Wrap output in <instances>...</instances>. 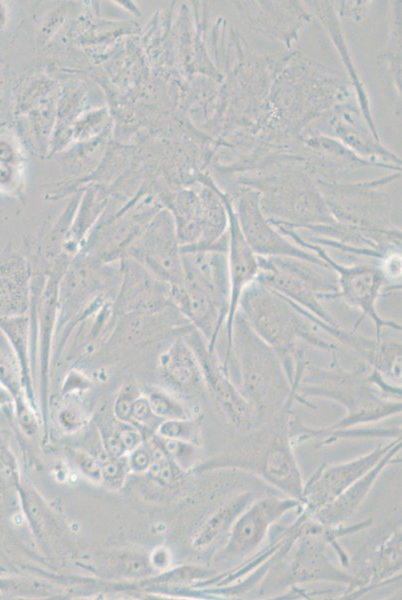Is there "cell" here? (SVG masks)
Returning <instances> with one entry per match:
<instances>
[{"label": "cell", "mask_w": 402, "mask_h": 600, "mask_svg": "<svg viewBox=\"0 0 402 600\" xmlns=\"http://www.w3.org/2000/svg\"><path fill=\"white\" fill-rule=\"evenodd\" d=\"M353 95L351 82L343 74L291 51L272 82L266 121L257 137L280 145L301 142L306 127Z\"/></svg>", "instance_id": "obj_1"}, {"label": "cell", "mask_w": 402, "mask_h": 600, "mask_svg": "<svg viewBox=\"0 0 402 600\" xmlns=\"http://www.w3.org/2000/svg\"><path fill=\"white\" fill-rule=\"evenodd\" d=\"M399 447L400 443L394 446L372 469L355 481L339 496L320 508L317 513L319 521L327 525H332L348 518L365 497L378 474L387 463V460Z\"/></svg>", "instance_id": "obj_25"}, {"label": "cell", "mask_w": 402, "mask_h": 600, "mask_svg": "<svg viewBox=\"0 0 402 600\" xmlns=\"http://www.w3.org/2000/svg\"><path fill=\"white\" fill-rule=\"evenodd\" d=\"M232 365L234 383L253 413H278L295 399L305 403L291 384L277 352L252 330L240 312L233 322L228 369Z\"/></svg>", "instance_id": "obj_6"}, {"label": "cell", "mask_w": 402, "mask_h": 600, "mask_svg": "<svg viewBox=\"0 0 402 600\" xmlns=\"http://www.w3.org/2000/svg\"><path fill=\"white\" fill-rule=\"evenodd\" d=\"M153 565L163 567L168 562V554L166 551L158 549L152 556Z\"/></svg>", "instance_id": "obj_46"}, {"label": "cell", "mask_w": 402, "mask_h": 600, "mask_svg": "<svg viewBox=\"0 0 402 600\" xmlns=\"http://www.w3.org/2000/svg\"><path fill=\"white\" fill-rule=\"evenodd\" d=\"M256 281L302 307L320 321L339 327L323 300L338 298L334 271L326 265L290 257H258Z\"/></svg>", "instance_id": "obj_8"}, {"label": "cell", "mask_w": 402, "mask_h": 600, "mask_svg": "<svg viewBox=\"0 0 402 600\" xmlns=\"http://www.w3.org/2000/svg\"><path fill=\"white\" fill-rule=\"evenodd\" d=\"M398 443L397 440L356 460L319 469L303 488L302 498L319 510L372 469Z\"/></svg>", "instance_id": "obj_20"}, {"label": "cell", "mask_w": 402, "mask_h": 600, "mask_svg": "<svg viewBox=\"0 0 402 600\" xmlns=\"http://www.w3.org/2000/svg\"><path fill=\"white\" fill-rule=\"evenodd\" d=\"M0 386L14 400L26 395L18 363L10 347L8 350L0 347Z\"/></svg>", "instance_id": "obj_33"}, {"label": "cell", "mask_w": 402, "mask_h": 600, "mask_svg": "<svg viewBox=\"0 0 402 600\" xmlns=\"http://www.w3.org/2000/svg\"><path fill=\"white\" fill-rule=\"evenodd\" d=\"M224 201L229 218L227 260L230 297L228 313L223 328L225 331V351L224 357L221 358V360L225 369L228 370L232 345L233 322L238 312L239 299L243 291L256 280L259 272V260L258 256L249 247L240 231L232 200L226 192H224Z\"/></svg>", "instance_id": "obj_15"}, {"label": "cell", "mask_w": 402, "mask_h": 600, "mask_svg": "<svg viewBox=\"0 0 402 600\" xmlns=\"http://www.w3.org/2000/svg\"><path fill=\"white\" fill-rule=\"evenodd\" d=\"M0 331L7 341L18 363L24 391L32 397V369L34 366L31 345V327L29 314L23 316L0 318Z\"/></svg>", "instance_id": "obj_26"}, {"label": "cell", "mask_w": 402, "mask_h": 600, "mask_svg": "<svg viewBox=\"0 0 402 600\" xmlns=\"http://www.w3.org/2000/svg\"><path fill=\"white\" fill-rule=\"evenodd\" d=\"M104 446L106 453L113 458L122 457L126 453L117 431L104 434Z\"/></svg>", "instance_id": "obj_44"}, {"label": "cell", "mask_w": 402, "mask_h": 600, "mask_svg": "<svg viewBox=\"0 0 402 600\" xmlns=\"http://www.w3.org/2000/svg\"><path fill=\"white\" fill-rule=\"evenodd\" d=\"M127 470L128 462L122 457H109L101 464L102 479L110 484H121Z\"/></svg>", "instance_id": "obj_40"}, {"label": "cell", "mask_w": 402, "mask_h": 600, "mask_svg": "<svg viewBox=\"0 0 402 600\" xmlns=\"http://www.w3.org/2000/svg\"><path fill=\"white\" fill-rule=\"evenodd\" d=\"M380 272L388 284L401 286V250H392L386 253L377 264Z\"/></svg>", "instance_id": "obj_37"}, {"label": "cell", "mask_w": 402, "mask_h": 600, "mask_svg": "<svg viewBox=\"0 0 402 600\" xmlns=\"http://www.w3.org/2000/svg\"><path fill=\"white\" fill-rule=\"evenodd\" d=\"M181 254L183 281L210 294L227 317L230 297L227 252L194 250Z\"/></svg>", "instance_id": "obj_22"}, {"label": "cell", "mask_w": 402, "mask_h": 600, "mask_svg": "<svg viewBox=\"0 0 402 600\" xmlns=\"http://www.w3.org/2000/svg\"><path fill=\"white\" fill-rule=\"evenodd\" d=\"M303 3L310 11L312 16L314 15L321 22V24L325 27L326 31L330 35V38L334 43L338 54L345 65L348 76L347 78L351 82L355 97L363 114V117L367 122L373 135L376 138L380 139L379 133L376 128V124L371 113L367 90L364 84L362 83L357 73V70L353 64L351 54L345 41V37L341 28L339 18L335 11L333 1H304Z\"/></svg>", "instance_id": "obj_24"}, {"label": "cell", "mask_w": 402, "mask_h": 600, "mask_svg": "<svg viewBox=\"0 0 402 600\" xmlns=\"http://www.w3.org/2000/svg\"><path fill=\"white\" fill-rule=\"evenodd\" d=\"M159 443L167 453V455L178 465L185 467L193 454V446L191 443L184 441L164 438L159 436Z\"/></svg>", "instance_id": "obj_38"}, {"label": "cell", "mask_w": 402, "mask_h": 600, "mask_svg": "<svg viewBox=\"0 0 402 600\" xmlns=\"http://www.w3.org/2000/svg\"><path fill=\"white\" fill-rule=\"evenodd\" d=\"M163 421L151 409L146 396L142 393L133 403L131 409V423H135L143 428H155L157 430Z\"/></svg>", "instance_id": "obj_36"}, {"label": "cell", "mask_w": 402, "mask_h": 600, "mask_svg": "<svg viewBox=\"0 0 402 600\" xmlns=\"http://www.w3.org/2000/svg\"><path fill=\"white\" fill-rule=\"evenodd\" d=\"M401 341L381 338L368 367L390 385L401 387Z\"/></svg>", "instance_id": "obj_31"}, {"label": "cell", "mask_w": 402, "mask_h": 600, "mask_svg": "<svg viewBox=\"0 0 402 600\" xmlns=\"http://www.w3.org/2000/svg\"><path fill=\"white\" fill-rule=\"evenodd\" d=\"M10 395L0 386V405L9 401Z\"/></svg>", "instance_id": "obj_47"}, {"label": "cell", "mask_w": 402, "mask_h": 600, "mask_svg": "<svg viewBox=\"0 0 402 600\" xmlns=\"http://www.w3.org/2000/svg\"><path fill=\"white\" fill-rule=\"evenodd\" d=\"M169 204L180 246L197 243L203 228L202 204L198 192L182 189L171 197Z\"/></svg>", "instance_id": "obj_27"}, {"label": "cell", "mask_w": 402, "mask_h": 600, "mask_svg": "<svg viewBox=\"0 0 402 600\" xmlns=\"http://www.w3.org/2000/svg\"><path fill=\"white\" fill-rule=\"evenodd\" d=\"M124 258L133 259L166 284H182V254L171 214L161 212L148 223Z\"/></svg>", "instance_id": "obj_12"}, {"label": "cell", "mask_w": 402, "mask_h": 600, "mask_svg": "<svg viewBox=\"0 0 402 600\" xmlns=\"http://www.w3.org/2000/svg\"><path fill=\"white\" fill-rule=\"evenodd\" d=\"M312 135L334 138L360 157L401 172V159L373 135L355 95L313 121L303 130L301 137Z\"/></svg>", "instance_id": "obj_10"}, {"label": "cell", "mask_w": 402, "mask_h": 600, "mask_svg": "<svg viewBox=\"0 0 402 600\" xmlns=\"http://www.w3.org/2000/svg\"><path fill=\"white\" fill-rule=\"evenodd\" d=\"M249 501L250 496L244 494L218 508L197 531L192 543L194 548L202 549L212 543L235 522Z\"/></svg>", "instance_id": "obj_29"}, {"label": "cell", "mask_w": 402, "mask_h": 600, "mask_svg": "<svg viewBox=\"0 0 402 600\" xmlns=\"http://www.w3.org/2000/svg\"><path fill=\"white\" fill-rule=\"evenodd\" d=\"M152 411L163 420L190 418V410L185 402L166 389L148 387L143 393Z\"/></svg>", "instance_id": "obj_32"}, {"label": "cell", "mask_w": 402, "mask_h": 600, "mask_svg": "<svg viewBox=\"0 0 402 600\" xmlns=\"http://www.w3.org/2000/svg\"><path fill=\"white\" fill-rule=\"evenodd\" d=\"M239 17L255 33L290 49L313 16L300 1H233Z\"/></svg>", "instance_id": "obj_14"}, {"label": "cell", "mask_w": 402, "mask_h": 600, "mask_svg": "<svg viewBox=\"0 0 402 600\" xmlns=\"http://www.w3.org/2000/svg\"><path fill=\"white\" fill-rule=\"evenodd\" d=\"M333 3L338 17L359 22L367 14L372 1H333Z\"/></svg>", "instance_id": "obj_39"}, {"label": "cell", "mask_w": 402, "mask_h": 600, "mask_svg": "<svg viewBox=\"0 0 402 600\" xmlns=\"http://www.w3.org/2000/svg\"><path fill=\"white\" fill-rule=\"evenodd\" d=\"M120 281L114 299L118 317L128 314H152L171 306L166 284L131 258L119 261Z\"/></svg>", "instance_id": "obj_16"}, {"label": "cell", "mask_w": 402, "mask_h": 600, "mask_svg": "<svg viewBox=\"0 0 402 600\" xmlns=\"http://www.w3.org/2000/svg\"><path fill=\"white\" fill-rule=\"evenodd\" d=\"M141 394V390L132 382L122 385L113 404L114 416L119 421L130 424L132 405Z\"/></svg>", "instance_id": "obj_35"}, {"label": "cell", "mask_w": 402, "mask_h": 600, "mask_svg": "<svg viewBox=\"0 0 402 600\" xmlns=\"http://www.w3.org/2000/svg\"><path fill=\"white\" fill-rule=\"evenodd\" d=\"M230 198L240 231L258 257H290L326 265L314 253L284 236L265 217L259 204L258 192L239 189Z\"/></svg>", "instance_id": "obj_11"}, {"label": "cell", "mask_w": 402, "mask_h": 600, "mask_svg": "<svg viewBox=\"0 0 402 600\" xmlns=\"http://www.w3.org/2000/svg\"><path fill=\"white\" fill-rule=\"evenodd\" d=\"M129 469L134 472H146L149 469L151 463V454L149 449L139 446L130 452V456L127 460Z\"/></svg>", "instance_id": "obj_42"}, {"label": "cell", "mask_w": 402, "mask_h": 600, "mask_svg": "<svg viewBox=\"0 0 402 600\" xmlns=\"http://www.w3.org/2000/svg\"><path fill=\"white\" fill-rule=\"evenodd\" d=\"M330 357L328 367L307 361L296 391L302 399L307 395L325 397L345 406L347 416L333 428L375 421L401 411V387L386 383L369 367L343 369L337 354Z\"/></svg>", "instance_id": "obj_5"}, {"label": "cell", "mask_w": 402, "mask_h": 600, "mask_svg": "<svg viewBox=\"0 0 402 600\" xmlns=\"http://www.w3.org/2000/svg\"><path fill=\"white\" fill-rule=\"evenodd\" d=\"M401 172L357 182L316 181L335 222L356 229L386 251L401 249V229L392 219V200L383 189Z\"/></svg>", "instance_id": "obj_7"}, {"label": "cell", "mask_w": 402, "mask_h": 600, "mask_svg": "<svg viewBox=\"0 0 402 600\" xmlns=\"http://www.w3.org/2000/svg\"><path fill=\"white\" fill-rule=\"evenodd\" d=\"M200 423L198 419H170L163 420L157 428L160 437L176 439L187 443L196 444L199 439Z\"/></svg>", "instance_id": "obj_34"}, {"label": "cell", "mask_w": 402, "mask_h": 600, "mask_svg": "<svg viewBox=\"0 0 402 600\" xmlns=\"http://www.w3.org/2000/svg\"><path fill=\"white\" fill-rule=\"evenodd\" d=\"M302 139L305 155L304 169L316 181L341 182V179L347 175L367 167L394 171L386 165L360 157L334 138L312 135Z\"/></svg>", "instance_id": "obj_18"}, {"label": "cell", "mask_w": 402, "mask_h": 600, "mask_svg": "<svg viewBox=\"0 0 402 600\" xmlns=\"http://www.w3.org/2000/svg\"><path fill=\"white\" fill-rule=\"evenodd\" d=\"M263 459V475L295 498H302L303 486L296 462L285 443H273Z\"/></svg>", "instance_id": "obj_28"}, {"label": "cell", "mask_w": 402, "mask_h": 600, "mask_svg": "<svg viewBox=\"0 0 402 600\" xmlns=\"http://www.w3.org/2000/svg\"><path fill=\"white\" fill-rule=\"evenodd\" d=\"M117 433L126 452H131L139 447L142 443V436L136 427L126 425L125 427L117 430Z\"/></svg>", "instance_id": "obj_43"}, {"label": "cell", "mask_w": 402, "mask_h": 600, "mask_svg": "<svg viewBox=\"0 0 402 600\" xmlns=\"http://www.w3.org/2000/svg\"><path fill=\"white\" fill-rule=\"evenodd\" d=\"M194 328L174 307L152 314H128L118 317L107 345L137 347L158 340L183 337Z\"/></svg>", "instance_id": "obj_17"}, {"label": "cell", "mask_w": 402, "mask_h": 600, "mask_svg": "<svg viewBox=\"0 0 402 600\" xmlns=\"http://www.w3.org/2000/svg\"><path fill=\"white\" fill-rule=\"evenodd\" d=\"M33 268L21 254L0 261V318L29 314L32 301Z\"/></svg>", "instance_id": "obj_23"}, {"label": "cell", "mask_w": 402, "mask_h": 600, "mask_svg": "<svg viewBox=\"0 0 402 600\" xmlns=\"http://www.w3.org/2000/svg\"><path fill=\"white\" fill-rule=\"evenodd\" d=\"M74 458L79 468L86 476L94 480L102 479L101 463L97 457L83 451H77Z\"/></svg>", "instance_id": "obj_41"}, {"label": "cell", "mask_w": 402, "mask_h": 600, "mask_svg": "<svg viewBox=\"0 0 402 600\" xmlns=\"http://www.w3.org/2000/svg\"><path fill=\"white\" fill-rule=\"evenodd\" d=\"M157 371L166 390L183 402L198 401L206 391L199 361L183 337L171 340L160 353Z\"/></svg>", "instance_id": "obj_19"}, {"label": "cell", "mask_w": 402, "mask_h": 600, "mask_svg": "<svg viewBox=\"0 0 402 600\" xmlns=\"http://www.w3.org/2000/svg\"><path fill=\"white\" fill-rule=\"evenodd\" d=\"M60 425L66 430H76L82 425L80 413L72 408H64L58 414Z\"/></svg>", "instance_id": "obj_45"}, {"label": "cell", "mask_w": 402, "mask_h": 600, "mask_svg": "<svg viewBox=\"0 0 402 600\" xmlns=\"http://www.w3.org/2000/svg\"><path fill=\"white\" fill-rule=\"evenodd\" d=\"M294 506L296 501L278 498L255 503L233 523L223 557L235 558L249 553L263 540L270 524Z\"/></svg>", "instance_id": "obj_21"}, {"label": "cell", "mask_w": 402, "mask_h": 600, "mask_svg": "<svg viewBox=\"0 0 402 600\" xmlns=\"http://www.w3.org/2000/svg\"><path fill=\"white\" fill-rule=\"evenodd\" d=\"M304 147L285 154L269 166L230 182L239 189L258 192L259 204L273 225L295 230L335 223L316 180L304 169Z\"/></svg>", "instance_id": "obj_3"}, {"label": "cell", "mask_w": 402, "mask_h": 600, "mask_svg": "<svg viewBox=\"0 0 402 600\" xmlns=\"http://www.w3.org/2000/svg\"><path fill=\"white\" fill-rule=\"evenodd\" d=\"M194 351L206 390L228 421L238 428L251 425L253 411L233 382L216 349L211 350L205 338L195 329L183 336Z\"/></svg>", "instance_id": "obj_13"}, {"label": "cell", "mask_w": 402, "mask_h": 600, "mask_svg": "<svg viewBox=\"0 0 402 600\" xmlns=\"http://www.w3.org/2000/svg\"><path fill=\"white\" fill-rule=\"evenodd\" d=\"M238 312L277 352L293 386L297 364L304 357L302 344L337 353V345L317 326L314 315L256 280L243 291Z\"/></svg>", "instance_id": "obj_4"}, {"label": "cell", "mask_w": 402, "mask_h": 600, "mask_svg": "<svg viewBox=\"0 0 402 600\" xmlns=\"http://www.w3.org/2000/svg\"><path fill=\"white\" fill-rule=\"evenodd\" d=\"M290 53L257 54L234 27L228 26L218 56V69L223 67L224 72L217 109L207 125L214 139L235 132L254 136L260 132L267 116L272 82Z\"/></svg>", "instance_id": "obj_2"}, {"label": "cell", "mask_w": 402, "mask_h": 600, "mask_svg": "<svg viewBox=\"0 0 402 600\" xmlns=\"http://www.w3.org/2000/svg\"><path fill=\"white\" fill-rule=\"evenodd\" d=\"M388 39L379 59L384 61L397 95L398 108L401 102V2L392 1Z\"/></svg>", "instance_id": "obj_30"}, {"label": "cell", "mask_w": 402, "mask_h": 600, "mask_svg": "<svg viewBox=\"0 0 402 600\" xmlns=\"http://www.w3.org/2000/svg\"><path fill=\"white\" fill-rule=\"evenodd\" d=\"M275 227L288 239L298 246L307 249L320 258L337 277L338 297H341L349 306L357 309L361 317L353 327V331L359 327L365 319H370L374 326L375 338H382V330L391 328L401 330V325L381 317L377 309V301L382 292L390 289L386 284L377 264L344 265L334 260L324 247L312 243L301 236L297 230L283 226Z\"/></svg>", "instance_id": "obj_9"}]
</instances>
